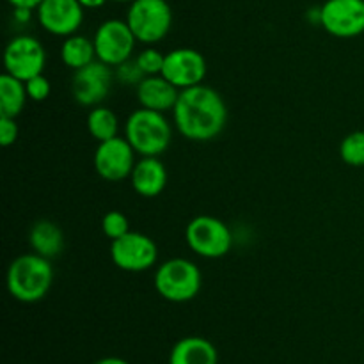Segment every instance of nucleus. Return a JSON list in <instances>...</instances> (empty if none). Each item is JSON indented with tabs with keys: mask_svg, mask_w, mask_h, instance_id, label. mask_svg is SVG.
<instances>
[{
	"mask_svg": "<svg viewBox=\"0 0 364 364\" xmlns=\"http://www.w3.org/2000/svg\"><path fill=\"white\" fill-rule=\"evenodd\" d=\"M124 137L141 156H160L171 144L173 128L164 112L139 109L124 123Z\"/></svg>",
	"mask_w": 364,
	"mask_h": 364,
	"instance_id": "obj_3",
	"label": "nucleus"
},
{
	"mask_svg": "<svg viewBox=\"0 0 364 364\" xmlns=\"http://www.w3.org/2000/svg\"><path fill=\"white\" fill-rule=\"evenodd\" d=\"M25 87H27L28 100H32V102H45L50 96V92H52L50 80L43 73L28 78V80L25 82Z\"/></svg>",
	"mask_w": 364,
	"mask_h": 364,
	"instance_id": "obj_26",
	"label": "nucleus"
},
{
	"mask_svg": "<svg viewBox=\"0 0 364 364\" xmlns=\"http://www.w3.org/2000/svg\"><path fill=\"white\" fill-rule=\"evenodd\" d=\"M162 75L178 89L199 85L206 77V60L198 50L176 48L166 53Z\"/></svg>",
	"mask_w": 364,
	"mask_h": 364,
	"instance_id": "obj_14",
	"label": "nucleus"
},
{
	"mask_svg": "<svg viewBox=\"0 0 364 364\" xmlns=\"http://www.w3.org/2000/svg\"><path fill=\"white\" fill-rule=\"evenodd\" d=\"M13 7H23V9H38L43 0H7Z\"/></svg>",
	"mask_w": 364,
	"mask_h": 364,
	"instance_id": "obj_28",
	"label": "nucleus"
},
{
	"mask_svg": "<svg viewBox=\"0 0 364 364\" xmlns=\"http://www.w3.org/2000/svg\"><path fill=\"white\" fill-rule=\"evenodd\" d=\"M25 82L9 73L0 75V116L18 117L27 102Z\"/></svg>",
	"mask_w": 364,
	"mask_h": 364,
	"instance_id": "obj_19",
	"label": "nucleus"
},
{
	"mask_svg": "<svg viewBox=\"0 0 364 364\" xmlns=\"http://www.w3.org/2000/svg\"><path fill=\"white\" fill-rule=\"evenodd\" d=\"M320 25L331 36L347 39L364 32V0H327L320 7Z\"/></svg>",
	"mask_w": 364,
	"mask_h": 364,
	"instance_id": "obj_10",
	"label": "nucleus"
},
{
	"mask_svg": "<svg viewBox=\"0 0 364 364\" xmlns=\"http://www.w3.org/2000/svg\"><path fill=\"white\" fill-rule=\"evenodd\" d=\"M135 60H137L139 68L144 71L146 77H149V75H162L166 55L156 48H146L135 57Z\"/></svg>",
	"mask_w": 364,
	"mask_h": 364,
	"instance_id": "obj_24",
	"label": "nucleus"
},
{
	"mask_svg": "<svg viewBox=\"0 0 364 364\" xmlns=\"http://www.w3.org/2000/svg\"><path fill=\"white\" fill-rule=\"evenodd\" d=\"M167 364H169V363H167Z\"/></svg>",
	"mask_w": 364,
	"mask_h": 364,
	"instance_id": "obj_33",
	"label": "nucleus"
},
{
	"mask_svg": "<svg viewBox=\"0 0 364 364\" xmlns=\"http://www.w3.org/2000/svg\"><path fill=\"white\" fill-rule=\"evenodd\" d=\"M95 364H130V363L124 361V359L121 358H103V359H98Z\"/></svg>",
	"mask_w": 364,
	"mask_h": 364,
	"instance_id": "obj_31",
	"label": "nucleus"
},
{
	"mask_svg": "<svg viewBox=\"0 0 364 364\" xmlns=\"http://www.w3.org/2000/svg\"><path fill=\"white\" fill-rule=\"evenodd\" d=\"M38 21L53 36H73L84 21V7L78 0H43L36 9Z\"/></svg>",
	"mask_w": 364,
	"mask_h": 364,
	"instance_id": "obj_13",
	"label": "nucleus"
},
{
	"mask_svg": "<svg viewBox=\"0 0 364 364\" xmlns=\"http://www.w3.org/2000/svg\"><path fill=\"white\" fill-rule=\"evenodd\" d=\"M87 130L92 139L98 142L109 141V139L117 137L119 130V121L117 116L107 107H95L87 116Z\"/></svg>",
	"mask_w": 364,
	"mask_h": 364,
	"instance_id": "obj_21",
	"label": "nucleus"
},
{
	"mask_svg": "<svg viewBox=\"0 0 364 364\" xmlns=\"http://www.w3.org/2000/svg\"><path fill=\"white\" fill-rule=\"evenodd\" d=\"M114 77H116V80L119 82V84L135 85V87H137V85L144 80L146 75L144 71L139 68L137 60L128 59L124 60L123 64H119V66H116V73H114Z\"/></svg>",
	"mask_w": 364,
	"mask_h": 364,
	"instance_id": "obj_25",
	"label": "nucleus"
},
{
	"mask_svg": "<svg viewBox=\"0 0 364 364\" xmlns=\"http://www.w3.org/2000/svg\"><path fill=\"white\" fill-rule=\"evenodd\" d=\"M114 73L109 64L92 60L87 66L75 71L71 80V92L75 102L82 107H98L109 96Z\"/></svg>",
	"mask_w": 364,
	"mask_h": 364,
	"instance_id": "obj_12",
	"label": "nucleus"
},
{
	"mask_svg": "<svg viewBox=\"0 0 364 364\" xmlns=\"http://www.w3.org/2000/svg\"><path fill=\"white\" fill-rule=\"evenodd\" d=\"M110 258L124 272H144L156 263L159 247L148 235L128 231L123 237L112 240Z\"/></svg>",
	"mask_w": 364,
	"mask_h": 364,
	"instance_id": "obj_8",
	"label": "nucleus"
},
{
	"mask_svg": "<svg viewBox=\"0 0 364 364\" xmlns=\"http://www.w3.org/2000/svg\"><path fill=\"white\" fill-rule=\"evenodd\" d=\"M132 187L142 198H156L167 185V169L159 156H142L130 174Z\"/></svg>",
	"mask_w": 364,
	"mask_h": 364,
	"instance_id": "obj_16",
	"label": "nucleus"
},
{
	"mask_svg": "<svg viewBox=\"0 0 364 364\" xmlns=\"http://www.w3.org/2000/svg\"><path fill=\"white\" fill-rule=\"evenodd\" d=\"M127 21L139 43L155 45L169 34L173 11L166 0H135L128 7Z\"/></svg>",
	"mask_w": 364,
	"mask_h": 364,
	"instance_id": "obj_5",
	"label": "nucleus"
},
{
	"mask_svg": "<svg viewBox=\"0 0 364 364\" xmlns=\"http://www.w3.org/2000/svg\"><path fill=\"white\" fill-rule=\"evenodd\" d=\"M112 2H119V4H132V2H135V0H112Z\"/></svg>",
	"mask_w": 364,
	"mask_h": 364,
	"instance_id": "obj_32",
	"label": "nucleus"
},
{
	"mask_svg": "<svg viewBox=\"0 0 364 364\" xmlns=\"http://www.w3.org/2000/svg\"><path fill=\"white\" fill-rule=\"evenodd\" d=\"M46 64V52L39 39L32 36H16L7 43L4 50L6 73L27 82L28 78L41 75Z\"/></svg>",
	"mask_w": 364,
	"mask_h": 364,
	"instance_id": "obj_9",
	"label": "nucleus"
},
{
	"mask_svg": "<svg viewBox=\"0 0 364 364\" xmlns=\"http://www.w3.org/2000/svg\"><path fill=\"white\" fill-rule=\"evenodd\" d=\"M180 96V89L171 84L164 75H149L137 85V100L144 109L167 112L173 110Z\"/></svg>",
	"mask_w": 364,
	"mask_h": 364,
	"instance_id": "obj_15",
	"label": "nucleus"
},
{
	"mask_svg": "<svg viewBox=\"0 0 364 364\" xmlns=\"http://www.w3.org/2000/svg\"><path fill=\"white\" fill-rule=\"evenodd\" d=\"M31 13L32 9H23V7H14V20L21 21V23H25V21L31 20Z\"/></svg>",
	"mask_w": 364,
	"mask_h": 364,
	"instance_id": "obj_29",
	"label": "nucleus"
},
{
	"mask_svg": "<svg viewBox=\"0 0 364 364\" xmlns=\"http://www.w3.org/2000/svg\"><path fill=\"white\" fill-rule=\"evenodd\" d=\"M95 41L85 38V36H68V38L64 39L63 46H60V59H63L64 66H68L73 71L91 64L92 60H95Z\"/></svg>",
	"mask_w": 364,
	"mask_h": 364,
	"instance_id": "obj_20",
	"label": "nucleus"
},
{
	"mask_svg": "<svg viewBox=\"0 0 364 364\" xmlns=\"http://www.w3.org/2000/svg\"><path fill=\"white\" fill-rule=\"evenodd\" d=\"M185 240L196 255L208 259L226 256L230 252L231 244H233L230 228L223 220L212 215L194 217L187 224Z\"/></svg>",
	"mask_w": 364,
	"mask_h": 364,
	"instance_id": "obj_6",
	"label": "nucleus"
},
{
	"mask_svg": "<svg viewBox=\"0 0 364 364\" xmlns=\"http://www.w3.org/2000/svg\"><path fill=\"white\" fill-rule=\"evenodd\" d=\"M92 41L98 60L116 68L132 59L137 39L127 20H107L100 25Z\"/></svg>",
	"mask_w": 364,
	"mask_h": 364,
	"instance_id": "obj_7",
	"label": "nucleus"
},
{
	"mask_svg": "<svg viewBox=\"0 0 364 364\" xmlns=\"http://www.w3.org/2000/svg\"><path fill=\"white\" fill-rule=\"evenodd\" d=\"M102 230L105 233L107 238L110 240H116V238L123 237L130 231V223H128V217L124 215L123 212H117V210H112V212L105 213L102 219Z\"/></svg>",
	"mask_w": 364,
	"mask_h": 364,
	"instance_id": "obj_23",
	"label": "nucleus"
},
{
	"mask_svg": "<svg viewBox=\"0 0 364 364\" xmlns=\"http://www.w3.org/2000/svg\"><path fill=\"white\" fill-rule=\"evenodd\" d=\"M18 139V124L16 117L0 116V144L4 148H9Z\"/></svg>",
	"mask_w": 364,
	"mask_h": 364,
	"instance_id": "obj_27",
	"label": "nucleus"
},
{
	"mask_svg": "<svg viewBox=\"0 0 364 364\" xmlns=\"http://www.w3.org/2000/svg\"><path fill=\"white\" fill-rule=\"evenodd\" d=\"M340 156L347 166L364 167V132H352L341 141Z\"/></svg>",
	"mask_w": 364,
	"mask_h": 364,
	"instance_id": "obj_22",
	"label": "nucleus"
},
{
	"mask_svg": "<svg viewBox=\"0 0 364 364\" xmlns=\"http://www.w3.org/2000/svg\"><path fill=\"white\" fill-rule=\"evenodd\" d=\"M219 354L206 338L188 336L178 341L169 354V364H217Z\"/></svg>",
	"mask_w": 364,
	"mask_h": 364,
	"instance_id": "obj_17",
	"label": "nucleus"
},
{
	"mask_svg": "<svg viewBox=\"0 0 364 364\" xmlns=\"http://www.w3.org/2000/svg\"><path fill=\"white\" fill-rule=\"evenodd\" d=\"M155 288L166 301L188 302L201 290V272L191 259H167L156 269Z\"/></svg>",
	"mask_w": 364,
	"mask_h": 364,
	"instance_id": "obj_4",
	"label": "nucleus"
},
{
	"mask_svg": "<svg viewBox=\"0 0 364 364\" xmlns=\"http://www.w3.org/2000/svg\"><path fill=\"white\" fill-rule=\"evenodd\" d=\"M52 281V263L36 252L18 256L7 269V290L16 301L25 304L45 299Z\"/></svg>",
	"mask_w": 364,
	"mask_h": 364,
	"instance_id": "obj_2",
	"label": "nucleus"
},
{
	"mask_svg": "<svg viewBox=\"0 0 364 364\" xmlns=\"http://www.w3.org/2000/svg\"><path fill=\"white\" fill-rule=\"evenodd\" d=\"M28 242L36 255L43 258H55L64 249V235L60 228L52 220H38L28 231Z\"/></svg>",
	"mask_w": 364,
	"mask_h": 364,
	"instance_id": "obj_18",
	"label": "nucleus"
},
{
	"mask_svg": "<svg viewBox=\"0 0 364 364\" xmlns=\"http://www.w3.org/2000/svg\"><path fill=\"white\" fill-rule=\"evenodd\" d=\"M84 9H98V7L105 6L107 0H78Z\"/></svg>",
	"mask_w": 364,
	"mask_h": 364,
	"instance_id": "obj_30",
	"label": "nucleus"
},
{
	"mask_svg": "<svg viewBox=\"0 0 364 364\" xmlns=\"http://www.w3.org/2000/svg\"><path fill=\"white\" fill-rule=\"evenodd\" d=\"M174 124L183 137L196 142L215 139L224 130L228 109L223 96L208 85L181 89L173 109Z\"/></svg>",
	"mask_w": 364,
	"mask_h": 364,
	"instance_id": "obj_1",
	"label": "nucleus"
},
{
	"mask_svg": "<svg viewBox=\"0 0 364 364\" xmlns=\"http://www.w3.org/2000/svg\"><path fill=\"white\" fill-rule=\"evenodd\" d=\"M92 164L96 173L103 180L123 181L124 178H130L135 167V149L132 148L127 137L109 139L98 142Z\"/></svg>",
	"mask_w": 364,
	"mask_h": 364,
	"instance_id": "obj_11",
	"label": "nucleus"
}]
</instances>
